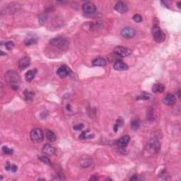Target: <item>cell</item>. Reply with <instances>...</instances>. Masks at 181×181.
Listing matches in <instances>:
<instances>
[{"mask_svg": "<svg viewBox=\"0 0 181 181\" xmlns=\"http://www.w3.org/2000/svg\"><path fill=\"white\" fill-rule=\"evenodd\" d=\"M5 79L7 83L10 85L11 88L14 91H17L20 86V76L16 72L9 70L5 74Z\"/></svg>", "mask_w": 181, "mask_h": 181, "instance_id": "cell-1", "label": "cell"}, {"mask_svg": "<svg viewBox=\"0 0 181 181\" xmlns=\"http://www.w3.org/2000/svg\"><path fill=\"white\" fill-rule=\"evenodd\" d=\"M50 43L52 46L62 51L67 50V49L69 47L68 41H67L66 38H63V37H57V38H52L50 41Z\"/></svg>", "mask_w": 181, "mask_h": 181, "instance_id": "cell-2", "label": "cell"}, {"mask_svg": "<svg viewBox=\"0 0 181 181\" xmlns=\"http://www.w3.org/2000/svg\"><path fill=\"white\" fill-rule=\"evenodd\" d=\"M152 36L153 37V39L156 43H161L164 41L165 36L164 33L161 30V28L158 26V23H153V25L152 27Z\"/></svg>", "mask_w": 181, "mask_h": 181, "instance_id": "cell-3", "label": "cell"}, {"mask_svg": "<svg viewBox=\"0 0 181 181\" xmlns=\"http://www.w3.org/2000/svg\"><path fill=\"white\" fill-rule=\"evenodd\" d=\"M30 137L33 142L40 143V142H43V139H44V133L42 129L40 128H35V129H32L30 132Z\"/></svg>", "mask_w": 181, "mask_h": 181, "instance_id": "cell-4", "label": "cell"}, {"mask_svg": "<svg viewBox=\"0 0 181 181\" xmlns=\"http://www.w3.org/2000/svg\"><path fill=\"white\" fill-rule=\"evenodd\" d=\"M160 143L158 139L156 137H151L148 143V149L151 152L153 153H158L160 149Z\"/></svg>", "mask_w": 181, "mask_h": 181, "instance_id": "cell-5", "label": "cell"}, {"mask_svg": "<svg viewBox=\"0 0 181 181\" xmlns=\"http://www.w3.org/2000/svg\"><path fill=\"white\" fill-rule=\"evenodd\" d=\"M82 10L84 14H88V15H91L96 12L97 9L96 6L94 3L90 2V1H87V2L84 3L82 6Z\"/></svg>", "mask_w": 181, "mask_h": 181, "instance_id": "cell-6", "label": "cell"}, {"mask_svg": "<svg viewBox=\"0 0 181 181\" xmlns=\"http://www.w3.org/2000/svg\"><path fill=\"white\" fill-rule=\"evenodd\" d=\"M113 52L118 55L120 57H125L129 56V54L132 53V51L127 47H123V46H117L114 48Z\"/></svg>", "mask_w": 181, "mask_h": 181, "instance_id": "cell-7", "label": "cell"}, {"mask_svg": "<svg viewBox=\"0 0 181 181\" xmlns=\"http://www.w3.org/2000/svg\"><path fill=\"white\" fill-rule=\"evenodd\" d=\"M120 34L125 38H132L136 35V30L131 27H126L121 30Z\"/></svg>", "mask_w": 181, "mask_h": 181, "instance_id": "cell-8", "label": "cell"}, {"mask_svg": "<svg viewBox=\"0 0 181 181\" xmlns=\"http://www.w3.org/2000/svg\"><path fill=\"white\" fill-rule=\"evenodd\" d=\"M70 73H71V70H70V69L68 67H67L66 65H62V66L60 67L57 71V74L61 78L67 77V76H69V75L70 74Z\"/></svg>", "mask_w": 181, "mask_h": 181, "instance_id": "cell-9", "label": "cell"}, {"mask_svg": "<svg viewBox=\"0 0 181 181\" xmlns=\"http://www.w3.org/2000/svg\"><path fill=\"white\" fill-rule=\"evenodd\" d=\"M42 152L47 156H53L55 153V149L49 144H46L43 146Z\"/></svg>", "mask_w": 181, "mask_h": 181, "instance_id": "cell-10", "label": "cell"}, {"mask_svg": "<svg viewBox=\"0 0 181 181\" xmlns=\"http://www.w3.org/2000/svg\"><path fill=\"white\" fill-rule=\"evenodd\" d=\"M30 64V57L25 56V57L21 58L20 60L19 61V68L21 70H23L29 66Z\"/></svg>", "mask_w": 181, "mask_h": 181, "instance_id": "cell-11", "label": "cell"}, {"mask_svg": "<svg viewBox=\"0 0 181 181\" xmlns=\"http://www.w3.org/2000/svg\"><path fill=\"white\" fill-rule=\"evenodd\" d=\"M130 141V137L128 135H125L123 137H122L117 142V145L118 147L121 149H124L127 147V145L129 143V142Z\"/></svg>", "mask_w": 181, "mask_h": 181, "instance_id": "cell-12", "label": "cell"}, {"mask_svg": "<svg viewBox=\"0 0 181 181\" xmlns=\"http://www.w3.org/2000/svg\"><path fill=\"white\" fill-rule=\"evenodd\" d=\"M113 68L118 71H125V70H128V66L122 60H118L115 62Z\"/></svg>", "mask_w": 181, "mask_h": 181, "instance_id": "cell-13", "label": "cell"}, {"mask_svg": "<svg viewBox=\"0 0 181 181\" xmlns=\"http://www.w3.org/2000/svg\"><path fill=\"white\" fill-rule=\"evenodd\" d=\"M176 98L173 94H169L165 96L163 100V103L166 105H173L175 103Z\"/></svg>", "mask_w": 181, "mask_h": 181, "instance_id": "cell-14", "label": "cell"}, {"mask_svg": "<svg viewBox=\"0 0 181 181\" xmlns=\"http://www.w3.org/2000/svg\"><path fill=\"white\" fill-rule=\"evenodd\" d=\"M115 9L117 11L118 13H120V14H124L127 12V6L126 5L125 3L122 2V1H119V2L117 3L115 6Z\"/></svg>", "mask_w": 181, "mask_h": 181, "instance_id": "cell-15", "label": "cell"}, {"mask_svg": "<svg viewBox=\"0 0 181 181\" xmlns=\"http://www.w3.org/2000/svg\"><path fill=\"white\" fill-rule=\"evenodd\" d=\"M107 64V61L103 57H98L92 61V65L94 67H104Z\"/></svg>", "mask_w": 181, "mask_h": 181, "instance_id": "cell-16", "label": "cell"}, {"mask_svg": "<svg viewBox=\"0 0 181 181\" xmlns=\"http://www.w3.org/2000/svg\"><path fill=\"white\" fill-rule=\"evenodd\" d=\"M165 89L164 85L160 83H157L153 85L151 88V90L154 94H161V93L163 92Z\"/></svg>", "mask_w": 181, "mask_h": 181, "instance_id": "cell-17", "label": "cell"}, {"mask_svg": "<svg viewBox=\"0 0 181 181\" xmlns=\"http://www.w3.org/2000/svg\"><path fill=\"white\" fill-rule=\"evenodd\" d=\"M37 72V70H29L28 72H27L26 74L25 75V78L27 81L30 82L33 79V78L35 77L36 76V74Z\"/></svg>", "mask_w": 181, "mask_h": 181, "instance_id": "cell-18", "label": "cell"}, {"mask_svg": "<svg viewBox=\"0 0 181 181\" xmlns=\"http://www.w3.org/2000/svg\"><path fill=\"white\" fill-rule=\"evenodd\" d=\"M45 135L47 139H48L50 142H54L56 140V134L52 132V131L47 129L45 132Z\"/></svg>", "mask_w": 181, "mask_h": 181, "instance_id": "cell-19", "label": "cell"}, {"mask_svg": "<svg viewBox=\"0 0 181 181\" xmlns=\"http://www.w3.org/2000/svg\"><path fill=\"white\" fill-rule=\"evenodd\" d=\"M37 41H38V38H36V37L30 36V37H28V38H26V39L25 40L24 43H25V45L28 46L32 44H35V43H36Z\"/></svg>", "mask_w": 181, "mask_h": 181, "instance_id": "cell-20", "label": "cell"}, {"mask_svg": "<svg viewBox=\"0 0 181 181\" xmlns=\"http://www.w3.org/2000/svg\"><path fill=\"white\" fill-rule=\"evenodd\" d=\"M123 123H124V121H123V119L121 118V117H120V118H118V120H117L116 123H115V124L114 125L115 132H118V130L119 129V128L121 126L123 125Z\"/></svg>", "mask_w": 181, "mask_h": 181, "instance_id": "cell-21", "label": "cell"}, {"mask_svg": "<svg viewBox=\"0 0 181 181\" xmlns=\"http://www.w3.org/2000/svg\"><path fill=\"white\" fill-rule=\"evenodd\" d=\"M23 94H24L25 99L27 100V101H30V100H32L33 96H34V94H33L32 91H30L28 90H25L24 91V93H23Z\"/></svg>", "mask_w": 181, "mask_h": 181, "instance_id": "cell-22", "label": "cell"}, {"mask_svg": "<svg viewBox=\"0 0 181 181\" xmlns=\"http://www.w3.org/2000/svg\"><path fill=\"white\" fill-rule=\"evenodd\" d=\"M5 169H6V171H7L16 172V171H17V169H18V168H17V166H16V165L10 164L9 163H7V164H6V166L5 167Z\"/></svg>", "mask_w": 181, "mask_h": 181, "instance_id": "cell-23", "label": "cell"}, {"mask_svg": "<svg viewBox=\"0 0 181 181\" xmlns=\"http://www.w3.org/2000/svg\"><path fill=\"white\" fill-rule=\"evenodd\" d=\"M151 98V95L148 93H142L141 95H139L137 96V100H149V99Z\"/></svg>", "mask_w": 181, "mask_h": 181, "instance_id": "cell-24", "label": "cell"}, {"mask_svg": "<svg viewBox=\"0 0 181 181\" xmlns=\"http://www.w3.org/2000/svg\"><path fill=\"white\" fill-rule=\"evenodd\" d=\"M139 121L138 120H133L131 122V127L134 130H137V129L139 127Z\"/></svg>", "mask_w": 181, "mask_h": 181, "instance_id": "cell-25", "label": "cell"}, {"mask_svg": "<svg viewBox=\"0 0 181 181\" xmlns=\"http://www.w3.org/2000/svg\"><path fill=\"white\" fill-rule=\"evenodd\" d=\"M2 151L4 154L7 155H11L14 153V150H13L12 149L9 148V147H6V146H4V147H2Z\"/></svg>", "mask_w": 181, "mask_h": 181, "instance_id": "cell-26", "label": "cell"}, {"mask_svg": "<svg viewBox=\"0 0 181 181\" xmlns=\"http://www.w3.org/2000/svg\"><path fill=\"white\" fill-rule=\"evenodd\" d=\"M40 160H41V161H43V163H45V164H47V165H50L51 164L50 161V159L48 158H47V156L40 157Z\"/></svg>", "mask_w": 181, "mask_h": 181, "instance_id": "cell-27", "label": "cell"}, {"mask_svg": "<svg viewBox=\"0 0 181 181\" xmlns=\"http://www.w3.org/2000/svg\"><path fill=\"white\" fill-rule=\"evenodd\" d=\"M133 20L135 22H137V23H140V22L142 21V16H140L139 14H134L133 16Z\"/></svg>", "mask_w": 181, "mask_h": 181, "instance_id": "cell-28", "label": "cell"}, {"mask_svg": "<svg viewBox=\"0 0 181 181\" xmlns=\"http://www.w3.org/2000/svg\"><path fill=\"white\" fill-rule=\"evenodd\" d=\"M5 47L6 49L10 50H12L14 47V43L12 41H8V42L5 43Z\"/></svg>", "mask_w": 181, "mask_h": 181, "instance_id": "cell-29", "label": "cell"}, {"mask_svg": "<svg viewBox=\"0 0 181 181\" xmlns=\"http://www.w3.org/2000/svg\"><path fill=\"white\" fill-rule=\"evenodd\" d=\"M83 127H84V125L83 124H78V125H74L73 127L74 129H75V130L78 131V130H81V129H83Z\"/></svg>", "mask_w": 181, "mask_h": 181, "instance_id": "cell-30", "label": "cell"}, {"mask_svg": "<svg viewBox=\"0 0 181 181\" xmlns=\"http://www.w3.org/2000/svg\"><path fill=\"white\" fill-rule=\"evenodd\" d=\"M141 178H139V175H133V177H132L130 178V180H141Z\"/></svg>", "mask_w": 181, "mask_h": 181, "instance_id": "cell-31", "label": "cell"}, {"mask_svg": "<svg viewBox=\"0 0 181 181\" xmlns=\"http://www.w3.org/2000/svg\"><path fill=\"white\" fill-rule=\"evenodd\" d=\"M177 5H178V7L179 8V9H180V5H181V2H180V1H179V2H178L177 3Z\"/></svg>", "mask_w": 181, "mask_h": 181, "instance_id": "cell-32", "label": "cell"}, {"mask_svg": "<svg viewBox=\"0 0 181 181\" xmlns=\"http://www.w3.org/2000/svg\"><path fill=\"white\" fill-rule=\"evenodd\" d=\"M90 180H98V178H90Z\"/></svg>", "mask_w": 181, "mask_h": 181, "instance_id": "cell-33", "label": "cell"}, {"mask_svg": "<svg viewBox=\"0 0 181 181\" xmlns=\"http://www.w3.org/2000/svg\"><path fill=\"white\" fill-rule=\"evenodd\" d=\"M180 90H178V97H179V98H180Z\"/></svg>", "mask_w": 181, "mask_h": 181, "instance_id": "cell-34", "label": "cell"}]
</instances>
